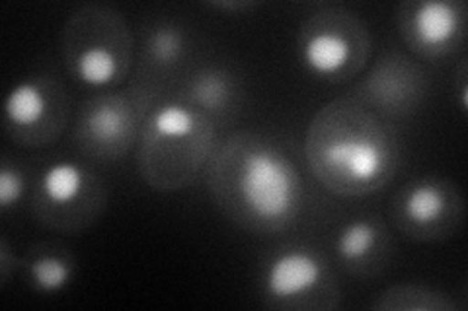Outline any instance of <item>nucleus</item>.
<instances>
[{"label":"nucleus","instance_id":"412c9836","mask_svg":"<svg viewBox=\"0 0 468 311\" xmlns=\"http://www.w3.org/2000/svg\"><path fill=\"white\" fill-rule=\"evenodd\" d=\"M209 6L217 10H230L234 14L244 12V10H252L258 6V3H250V0H218V3H209Z\"/></svg>","mask_w":468,"mask_h":311},{"label":"nucleus","instance_id":"39448f33","mask_svg":"<svg viewBox=\"0 0 468 311\" xmlns=\"http://www.w3.org/2000/svg\"><path fill=\"white\" fill-rule=\"evenodd\" d=\"M371 43L369 27L359 14L344 5H320L299 27L297 53L311 77L344 84L367 67Z\"/></svg>","mask_w":468,"mask_h":311},{"label":"nucleus","instance_id":"20e7f679","mask_svg":"<svg viewBox=\"0 0 468 311\" xmlns=\"http://www.w3.org/2000/svg\"><path fill=\"white\" fill-rule=\"evenodd\" d=\"M133 34L120 10L82 5L61 32V57L69 74L94 90L122 84L133 65Z\"/></svg>","mask_w":468,"mask_h":311},{"label":"nucleus","instance_id":"f3484780","mask_svg":"<svg viewBox=\"0 0 468 311\" xmlns=\"http://www.w3.org/2000/svg\"><path fill=\"white\" fill-rule=\"evenodd\" d=\"M187 55L186 29L174 22H156L149 27L143 43L146 68L165 74L178 68Z\"/></svg>","mask_w":468,"mask_h":311},{"label":"nucleus","instance_id":"9b49d317","mask_svg":"<svg viewBox=\"0 0 468 311\" xmlns=\"http://www.w3.org/2000/svg\"><path fill=\"white\" fill-rule=\"evenodd\" d=\"M397 26L406 47L426 61L457 53L466 37V5L463 0H404Z\"/></svg>","mask_w":468,"mask_h":311},{"label":"nucleus","instance_id":"2eb2a0df","mask_svg":"<svg viewBox=\"0 0 468 311\" xmlns=\"http://www.w3.org/2000/svg\"><path fill=\"white\" fill-rule=\"evenodd\" d=\"M240 96L237 74L223 67H205L187 78L182 99L217 123L237 111Z\"/></svg>","mask_w":468,"mask_h":311},{"label":"nucleus","instance_id":"f03ea898","mask_svg":"<svg viewBox=\"0 0 468 311\" xmlns=\"http://www.w3.org/2000/svg\"><path fill=\"white\" fill-rule=\"evenodd\" d=\"M304 158L316 181L342 199L383 191L399 171L400 142L392 123L356 96L324 103L306 127Z\"/></svg>","mask_w":468,"mask_h":311},{"label":"nucleus","instance_id":"aec40b11","mask_svg":"<svg viewBox=\"0 0 468 311\" xmlns=\"http://www.w3.org/2000/svg\"><path fill=\"white\" fill-rule=\"evenodd\" d=\"M468 67H466V58H463L459 68L455 70V80H457V86H455V92H457V98H459V109L463 113H466V108H468Z\"/></svg>","mask_w":468,"mask_h":311},{"label":"nucleus","instance_id":"7ed1b4c3","mask_svg":"<svg viewBox=\"0 0 468 311\" xmlns=\"http://www.w3.org/2000/svg\"><path fill=\"white\" fill-rule=\"evenodd\" d=\"M217 123L189 106L166 99L146 113L137 140L141 180L156 192H178L192 185L217 146Z\"/></svg>","mask_w":468,"mask_h":311},{"label":"nucleus","instance_id":"6ab92c4d","mask_svg":"<svg viewBox=\"0 0 468 311\" xmlns=\"http://www.w3.org/2000/svg\"><path fill=\"white\" fill-rule=\"evenodd\" d=\"M16 271H20V257L3 235L0 238V286H6Z\"/></svg>","mask_w":468,"mask_h":311},{"label":"nucleus","instance_id":"4468645a","mask_svg":"<svg viewBox=\"0 0 468 311\" xmlns=\"http://www.w3.org/2000/svg\"><path fill=\"white\" fill-rule=\"evenodd\" d=\"M20 273L27 288L41 295L65 292L79 273L77 257L58 242L32 244L20 257Z\"/></svg>","mask_w":468,"mask_h":311},{"label":"nucleus","instance_id":"1a4fd4ad","mask_svg":"<svg viewBox=\"0 0 468 311\" xmlns=\"http://www.w3.org/2000/svg\"><path fill=\"white\" fill-rule=\"evenodd\" d=\"M392 226L421 244L445 242L464 228L466 202L461 187L445 177H421L406 183L388 206Z\"/></svg>","mask_w":468,"mask_h":311},{"label":"nucleus","instance_id":"a211bd4d","mask_svg":"<svg viewBox=\"0 0 468 311\" xmlns=\"http://www.w3.org/2000/svg\"><path fill=\"white\" fill-rule=\"evenodd\" d=\"M27 192V177L26 171L12 161L10 158L3 160L0 166V211L5 214L22 202Z\"/></svg>","mask_w":468,"mask_h":311},{"label":"nucleus","instance_id":"0eeeda50","mask_svg":"<svg viewBox=\"0 0 468 311\" xmlns=\"http://www.w3.org/2000/svg\"><path fill=\"white\" fill-rule=\"evenodd\" d=\"M260 298L270 309L332 311L342 304V288L328 259L318 249L287 245L263 264Z\"/></svg>","mask_w":468,"mask_h":311},{"label":"nucleus","instance_id":"f257e3e1","mask_svg":"<svg viewBox=\"0 0 468 311\" xmlns=\"http://www.w3.org/2000/svg\"><path fill=\"white\" fill-rule=\"evenodd\" d=\"M207 187L221 213L252 233L291 228L304 204L295 161L282 144L254 130H234L215 146Z\"/></svg>","mask_w":468,"mask_h":311},{"label":"nucleus","instance_id":"9d476101","mask_svg":"<svg viewBox=\"0 0 468 311\" xmlns=\"http://www.w3.org/2000/svg\"><path fill=\"white\" fill-rule=\"evenodd\" d=\"M70 117V96L53 74L39 72L14 84L5 99L3 129L24 148L57 142Z\"/></svg>","mask_w":468,"mask_h":311},{"label":"nucleus","instance_id":"6e6552de","mask_svg":"<svg viewBox=\"0 0 468 311\" xmlns=\"http://www.w3.org/2000/svg\"><path fill=\"white\" fill-rule=\"evenodd\" d=\"M149 111L151 98L137 88L92 96L82 106L72 132L77 150L100 164L120 161L137 144Z\"/></svg>","mask_w":468,"mask_h":311},{"label":"nucleus","instance_id":"dca6fc26","mask_svg":"<svg viewBox=\"0 0 468 311\" xmlns=\"http://www.w3.org/2000/svg\"><path fill=\"white\" fill-rule=\"evenodd\" d=\"M371 309L377 311H459V304L451 294L416 283H400L385 288L375 295Z\"/></svg>","mask_w":468,"mask_h":311},{"label":"nucleus","instance_id":"ddd939ff","mask_svg":"<svg viewBox=\"0 0 468 311\" xmlns=\"http://www.w3.org/2000/svg\"><path fill=\"white\" fill-rule=\"evenodd\" d=\"M334 254L349 276L371 280L387 271L392 261L394 242L380 220L371 216L351 218L335 232Z\"/></svg>","mask_w":468,"mask_h":311},{"label":"nucleus","instance_id":"423d86ee","mask_svg":"<svg viewBox=\"0 0 468 311\" xmlns=\"http://www.w3.org/2000/svg\"><path fill=\"white\" fill-rule=\"evenodd\" d=\"M108 206V187L84 161L63 158L43 168L34 189L32 211L46 228L79 235L92 228Z\"/></svg>","mask_w":468,"mask_h":311},{"label":"nucleus","instance_id":"f8f14e48","mask_svg":"<svg viewBox=\"0 0 468 311\" xmlns=\"http://www.w3.org/2000/svg\"><path fill=\"white\" fill-rule=\"evenodd\" d=\"M428 94V74L400 51L380 55L359 82L356 98L385 119H404L421 106Z\"/></svg>","mask_w":468,"mask_h":311}]
</instances>
